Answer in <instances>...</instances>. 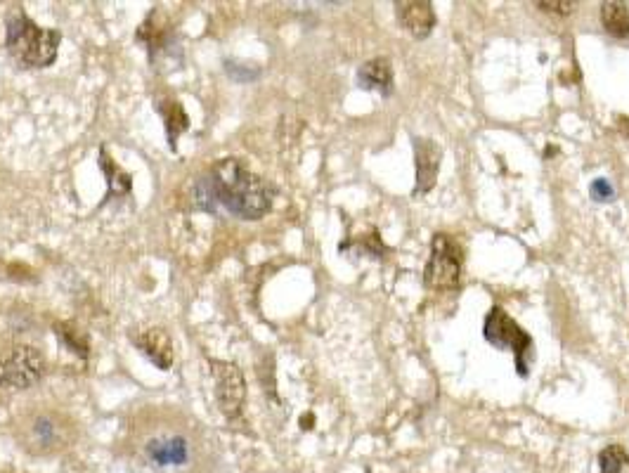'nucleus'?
I'll list each match as a JSON object with an SVG mask.
<instances>
[{"mask_svg":"<svg viewBox=\"0 0 629 473\" xmlns=\"http://www.w3.org/2000/svg\"><path fill=\"white\" fill-rule=\"evenodd\" d=\"M197 199L204 209H223L242 220H258L270 211L272 192L263 178L239 164L220 159L197 183Z\"/></svg>","mask_w":629,"mask_h":473,"instance_id":"obj_1","label":"nucleus"},{"mask_svg":"<svg viewBox=\"0 0 629 473\" xmlns=\"http://www.w3.org/2000/svg\"><path fill=\"white\" fill-rule=\"evenodd\" d=\"M10 55L19 64L31 69L50 67L60 48V31L36 27L31 19L24 15L22 8H12L8 15V38H5Z\"/></svg>","mask_w":629,"mask_h":473,"instance_id":"obj_2","label":"nucleus"},{"mask_svg":"<svg viewBox=\"0 0 629 473\" xmlns=\"http://www.w3.org/2000/svg\"><path fill=\"white\" fill-rule=\"evenodd\" d=\"M19 443L31 455H55L74 440V424L60 412H38L19 426Z\"/></svg>","mask_w":629,"mask_h":473,"instance_id":"obj_3","label":"nucleus"},{"mask_svg":"<svg viewBox=\"0 0 629 473\" xmlns=\"http://www.w3.org/2000/svg\"><path fill=\"white\" fill-rule=\"evenodd\" d=\"M462 246H459L450 235H438L433 237L431 244V258L426 263L424 270V282L426 287L447 291L457 289L459 280H462Z\"/></svg>","mask_w":629,"mask_h":473,"instance_id":"obj_4","label":"nucleus"},{"mask_svg":"<svg viewBox=\"0 0 629 473\" xmlns=\"http://www.w3.org/2000/svg\"><path fill=\"white\" fill-rule=\"evenodd\" d=\"M483 332L492 346L516 355V369L521 372V377H525L528 374V358L533 355V339H530V334L523 332L502 308L490 310L488 317H485Z\"/></svg>","mask_w":629,"mask_h":473,"instance_id":"obj_5","label":"nucleus"},{"mask_svg":"<svg viewBox=\"0 0 629 473\" xmlns=\"http://www.w3.org/2000/svg\"><path fill=\"white\" fill-rule=\"evenodd\" d=\"M45 374V360L34 346H15L0 353V388H24L34 386Z\"/></svg>","mask_w":629,"mask_h":473,"instance_id":"obj_6","label":"nucleus"},{"mask_svg":"<svg viewBox=\"0 0 629 473\" xmlns=\"http://www.w3.org/2000/svg\"><path fill=\"white\" fill-rule=\"evenodd\" d=\"M211 377L216 384V400L225 417H237L246 400V381L242 369L232 362L211 360Z\"/></svg>","mask_w":629,"mask_h":473,"instance_id":"obj_7","label":"nucleus"},{"mask_svg":"<svg viewBox=\"0 0 629 473\" xmlns=\"http://www.w3.org/2000/svg\"><path fill=\"white\" fill-rule=\"evenodd\" d=\"M398 8V19L402 29L414 38H426L431 29L436 27V12L429 0H405V3L395 5Z\"/></svg>","mask_w":629,"mask_h":473,"instance_id":"obj_8","label":"nucleus"},{"mask_svg":"<svg viewBox=\"0 0 629 473\" xmlns=\"http://www.w3.org/2000/svg\"><path fill=\"white\" fill-rule=\"evenodd\" d=\"M133 341L159 369H168L173 365V341L166 329H147V332L135 336Z\"/></svg>","mask_w":629,"mask_h":473,"instance_id":"obj_9","label":"nucleus"},{"mask_svg":"<svg viewBox=\"0 0 629 473\" xmlns=\"http://www.w3.org/2000/svg\"><path fill=\"white\" fill-rule=\"evenodd\" d=\"M440 149L433 140H417V187L414 194L429 192L436 185L440 168Z\"/></svg>","mask_w":629,"mask_h":473,"instance_id":"obj_10","label":"nucleus"},{"mask_svg":"<svg viewBox=\"0 0 629 473\" xmlns=\"http://www.w3.org/2000/svg\"><path fill=\"white\" fill-rule=\"evenodd\" d=\"M358 81L367 90H381V93H391L393 86V69L391 62L379 57V60L365 62L358 71Z\"/></svg>","mask_w":629,"mask_h":473,"instance_id":"obj_11","label":"nucleus"},{"mask_svg":"<svg viewBox=\"0 0 629 473\" xmlns=\"http://www.w3.org/2000/svg\"><path fill=\"white\" fill-rule=\"evenodd\" d=\"M147 455L161 466H180L187 462V443L183 438L154 440L147 447Z\"/></svg>","mask_w":629,"mask_h":473,"instance_id":"obj_12","label":"nucleus"},{"mask_svg":"<svg viewBox=\"0 0 629 473\" xmlns=\"http://www.w3.org/2000/svg\"><path fill=\"white\" fill-rule=\"evenodd\" d=\"M601 22L603 29L615 38H627L629 36V8L620 0H611V3L601 5Z\"/></svg>","mask_w":629,"mask_h":473,"instance_id":"obj_13","label":"nucleus"},{"mask_svg":"<svg viewBox=\"0 0 629 473\" xmlns=\"http://www.w3.org/2000/svg\"><path fill=\"white\" fill-rule=\"evenodd\" d=\"M601 473H629V455L622 445L603 447L599 455Z\"/></svg>","mask_w":629,"mask_h":473,"instance_id":"obj_14","label":"nucleus"},{"mask_svg":"<svg viewBox=\"0 0 629 473\" xmlns=\"http://www.w3.org/2000/svg\"><path fill=\"white\" fill-rule=\"evenodd\" d=\"M102 168H105V173L109 178V187H112L114 194H119L121 197V194L131 192V178H128L112 159H107L105 152H102Z\"/></svg>","mask_w":629,"mask_h":473,"instance_id":"obj_15","label":"nucleus"},{"mask_svg":"<svg viewBox=\"0 0 629 473\" xmlns=\"http://www.w3.org/2000/svg\"><path fill=\"white\" fill-rule=\"evenodd\" d=\"M187 126H190V119H187L183 107H180L178 102H171L166 112V131H168V138H171V145H175L178 135L183 133Z\"/></svg>","mask_w":629,"mask_h":473,"instance_id":"obj_16","label":"nucleus"},{"mask_svg":"<svg viewBox=\"0 0 629 473\" xmlns=\"http://www.w3.org/2000/svg\"><path fill=\"white\" fill-rule=\"evenodd\" d=\"M589 192H592V199H596V202H611V199L615 197L613 187L606 178L594 180L592 187H589Z\"/></svg>","mask_w":629,"mask_h":473,"instance_id":"obj_17","label":"nucleus"},{"mask_svg":"<svg viewBox=\"0 0 629 473\" xmlns=\"http://www.w3.org/2000/svg\"><path fill=\"white\" fill-rule=\"evenodd\" d=\"M537 8L547 10V12H556V15H570L575 8V3H570V0H556V3H551V0H537Z\"/></svg>","mask_w":629,"mask_h":473,"instance_id":"obj_18","label":"nucleus"}]
</instances>
